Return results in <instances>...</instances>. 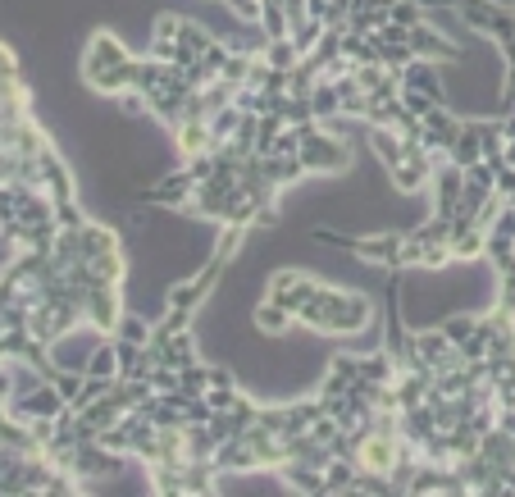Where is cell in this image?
<instances>
[{
	"mask_svg": "<svg viewBox=\"0 0 515 497\" xmlns=\"http://www.w3.org/2000/svg\"><path fill=\"white\" fill-rule=\"evenodd\" d=\"M301 165L315 178H333L351 169V142L342 133H333L329 124H310L301 133Z\"/></svg>",
	"mask_w": 515,
	"mask_h": 497,
	"instance_id": "obj_1",
	"label": "cell"
},
{
	"mask_svg": "<svg viewBox=\"0 0 515 497\" xmlns=\"http://www.w3.org/2000/svg\"><path fill=\"white\" fill-rule=\"evenodd\" d=\"M133 60V51H128V42L119 37L114 28H96L92 37H87V51L78 55V78L83 83H92V78H101L105 69H114V64Z\"/></svg>",
	"mask_w": 515,
	"mask_h": 497,
	"instance_id": "obj_2",
	"label": "cell"
},
{
	"mask_svg": "<svg viewBox=\"0 0 515 497\" xmlns=\"http://www.w3.org/2000/svg\"><path fill=\"white\" fill-rule=\"evenodd\" d=\"M83 315L101 338H110L119 315H124V283H92V288H87V301H83Z\"/></svg>",
	"mask_w": 515,
	"mask_h": 497,
	"instance_id": "obj_3",
	"label": "cell"
},
{
	"mask_svg": "<svg viewBox=\"0 0 515 497\" xmlns=\"http://www.w3.org/2000/svg\"><path fill=\"white\" fill-rule=\"evenodd\" d=\"M411 51L420 55V60H433V64H461L465 55H470V46L452 42L443 28H433V23L424 19V23H415L411 28Z\"/></svg>",
	"mask_w": 515,
	"mask_h": 497,
	"instance_id": "obj_4",
	"label": "cell"
},
{
	"mask_svg": "<svg viewBox=\"0 0 515 497\" xmlns=\"http://www.w3.org/2000/svg\"><path fill=\"white\" fill-rule=\"evenodd\" d=\"M397 452H402V438L397 434H365L356 443V466L374 470V475H388L397 466Z\"/></svg>",
	"mask_w": 515,
	"mask_h": 497,
	"instance_id": "obj_5",
	"label": "cell"
},
{
	"mask_svg": "<svg viewBox=\"0 0 515 497\" xmlns=\"http://www.w3.org/2000/svg\"><path fill=\"white\" fill-rule=\"evenodd\" d=\"M415 347H420V361L429 365L433 374L447 370V365H461V361H456V342L447 338L438 324H424V329H415Z\"/></svg>",
	"mask_w": 515,
	"mask_h": 497,
	"instance_id": "obj_6",
	"label": "cell"
},
{
	"mask_svg": "<svg viewBox=\"0 0 515 497\" xmlns=\"http://www.w3.org/2000/svg\"><path fill=\"white\" fill-rule=\"evenodd\" d=\"M292 324H297V315L283 311L279 301L260 297L256 306H251V329H256L260 338H283V333H292Z\"/></svg>",
	"mask_w": 515,
	"mask_h": 497,
	"instance_id": "obj_7",
	"label": "cell"
},
{
	"mask_svg": "<svg viewBox=\"0 0 515 497\" xmlns=\"http://www.w3.org/2000/svg\"><path fill=\"white\" fill-rule=\"evenodd\" d=\"M274 475L292 488V493H306V497H324V470L310 466V461H283Z\"/></svg>",
	"mask_w": 515,
	"mask_h": 497,
	"instance_id": "obj_8",
	"label": "cell"
},
{
	"mask_svg": "<svg viewBox=\"0 0 515 497\" xmlns=\"http://www.w3.org/2000/svg\"><path fill=\"white\" fill-rule=\"evenodd\" d=\"M169 137H174V151H178L183 160H187V156H201V151H210V146H215V137H210V124H206V119H183V124H178Z\"/></svg>",
	"mask_w": 515,
	"mask_h": 497,
	"instance_id": "obj_9",
	"label": "cell"
},
{
	"mask_svg": "<svg viewBox=\"0 0 515 497\" xmlns=\"http://www.w3.org/2000/svg\"><path fill=\"white\" fill-rule=\"evenodd\" d=\"M365 146H370V151H374V160H379L383 169L402 165V133H397V128L365 124Z\"/></svg>",
	"mask_w": 515,
	"mask_h": 497,
	"instance_id": "obj_10",
	"label": "cell"
},
{
	"mask_svg": "<svg viewBox=\"0 0 515 497\" xmlns=\"http://www.w3.org/2000/svg\"><path fill=\"white\" fill-rule=\"evenodd\" d=\"M356 374H361V379H370V384H392V379H397V361H392L388 347L356 352Z\"/></svg>",
	"mask_w": 515,
	"mask_h": 497,
	"instance_id": "obj_11",
	"label": "cell"
},
{
	"mask_svg": "<svg viewBox=\"0 0 515 497\" xmlns=\"http://www.w3.org/2000/svg\"><path fill=\"white\" fill-rule=\"evenodd\" d=\"M356 456H329L324 466V497H347L351 484H356Z\"/></svg>",
	"mask_w": 515,
	"mask_h": 497,
	"instance_id": "obj_12",
	"label": "cell"
},
{
	"mask_svg": "<svg viewBox=\"0 0 515 497\" xmlns=\"http://www.w3.org/2000/svg\"><path fill=\"white\" fill-rule=\"evenodd\" d=\"M192 361H201V342H196V333L192 329L169 333V338H165V361H160V365L183 370V365H192Z\"/></svg>",
	"mask_w": 515,
	"mask_h": 497,
	"instance_id": "obj_13",
	"label": "cell"
},
{
	"mask_svg": "<svg viewBox=\"0 0 515 497\" xmlns=\"http://www.w3.org/2000/svg\"><path fill=\"white\" fill-rule=\"evenodd\" d=\"M146 470V488L160 497H183V466H142Z\"/></svg>",
	"mask_w": 515,
	"mask_h": 497,
	"instance_id": "obj_14",
	"label": "cell"
},
{
	"mask_svg": "<svg viewBox=\"0 0 515 497\" xmlns=\"http://www.w3.org/2000/svg\"><path fill=\"white\" fill-rule=\"evenodd\" d=\"M310 110H315V119H320V124H333V119H342L338 87L324 83V78H315V87H310Z\"/></svg>",
	"mask_w": 515,
	"mask_h": 497,
	"instance_id": "obj_15",
	"label": "cell"
},
{
	"mask_svg": "<svg viewBox=\"0 0 515 497\" xmlns=\"http://www.w3.org/2000/svg\"><path fill=\"white\" fill-rule=\"evenodd\" d=\"M83 374H96V379H119V356H114V338H101L87 356Z\"/></svg>",
	"mask_w": 515,
	"mask_h": 497,
	"instance_id": "obj_16",
	"label": "cell"
},
{
	"mask_svg": "<svg viewBox=\"0 0 515 497\" xmlns=\"http://www.w3.org/2000/svg\"><path fill=\"white\" fill-rule=\"evenodd\" d=\"M484 260L493 265L497 274H502V270H515V238H506V233H493V228H488V238H484Z\"/></svg>",
	"mask_w": 515,
	"mask_h": 497,
	"instance_id": "obj_17",
	"label": "cell"
},
{
	"mask_svg": "<svg viewBox=\"0 0 515 497\" xmlns=\"http://www.w3.org/2000/svg\"><path fill=\"white\" fill-rule=\"evenodd\" d=\"M447 160H452V165H474V160H484V156H479V133H474V124H470V119H465V124H461V133H456V142L452 146H447Z\"/></svg>",
	"mask_w": 515,
	"mask_h": 497,
	"instance_id": "obj_18",
	"label": "cell"
},
{
	"mask_svg": "<svg viewBox=\"0 0 515 497\" xmlns=\"http://www.w3.org/2000/svg\"><path fill=\"white\" fill-rule=\"evenodd\" d=\"M288 37H292V46H297V55L306 60V55L320 46V37H324V19H310V14H306L301 23H292Z\"/></svg>",
	"mask_w": 515,
	"mask_h": 497,
	"instance_id": "obj_19",
	"label": "cell"
},
{
	"mask_svg": "<svg viewBox=\"0 0 515 497\" xmlns=\"http://www.w3.org/2000/svg\"><path fill=\"white\" fill-rule=\"evenodd\" d=\"M256 28H260V37H265V42H283V37H288V14L279 10V5H260V19H256Z\"/></svg>",
	"mask_w": 515,
	"mask_h": 497,
	"instance_id": "obj_20",
	"label": "cell"
},
{
	"mask_svg": "<svg viewBox=\"0 0 515 497\" xmlns=\"http://www.w3.org/2000/svg\"><path fill=\"white\" fill-rule=\"evenodd\" d=\"M210 137H215V142H228V137L237 133V124H242V110H237V105H219V110H210Z\"/></svg>",
	"mask_w": 515,
	"mask_h": 497,
	"instance_id": "obj_21",
	"label": "cell"
},
{
	"mask_svg": "<svg viewBox=\"0 0 515 497\" xmlns=\"http://www.w3.org/2000/svg\"><path fill=\"white\" fill-rule=\"evenodd\" d=\"M260 60H265L269 69H292V64H301V55H297V46H292V37H283V42L260 46Z\"/></svg>",
	"mask_w": 515,
	"mask_h": 497,
	"instance_id": "obj_22",
	"label": "cell"
},
{
	"mask_svg": "<svg viewBox=\"0 0 515 497\" xmlns=\"http://www.w3.org/2000/svg\"><path fill=\"white\" fill-rule=\"evenodd\" d=\"M206 361H192V365H183L178 370V393H187V397H206Z\"/></svg>",
	"mask_w": 515,
	"mask_h": 497,
	"instance_id": "obj_23",
	"label": "cell"
},
{
	"mask_svg": "<svg viewBox=\"0 0 515 497\" xmlns=\"http://www.w3.org/2000/svg\"><path fill=\"white\" fill-rule=\"evenodd\" d=\"M429 19V10H424L420 0H392L388 5V23H402V28H415V23Z\"/></svg>",
	"mask_w": 515,
	"mask_h": 497,
	"instance_id": "obj_24",
	"label": "cell"
},
{
	"mask_svg": "<svg viewBox=\"0 0 515 497\" xmlns=\"http://www.w3.org/2000/svg\"><path fill=\"white\" fill-rule=\"evenodd\" d=\"M474 324H479V315H470V311H456V315H443V320H438V329H443L447 338H452L456 347H461V342L474 333Z\"/></svg>",
	"mask_w": 515,
	"mask_h": 497,
	"instance_id": "obj_25",
	"label": "cell"
},
{
	"mask_svg": "<svg viewBox=\"0 0 515 497\" xmlns=\"http://www.w3.org/2000/svg\"><path fill=\"white\" fill-rule=\"evenodd\" d=\"M87 219H92V215L83 210V201H78V197L55 201V224H60V228H83Z\"/></svg>",
	"mask_w": 515,
	"mask_h": 497,
	"instance_id": "obj_26",
	"label": "cell"
},
{
	"mask_svg": "<svg viewBox=\"0 0 515 497\" xmlns=\"http://www.w3.org/2000/svg\"><path fill=\"white\" fill-rule=\"evenodd\" d=\"M146 384H151L155 397L178 393V370H174V365H151V370H146Z\"/></svg>",
	"mask_w": 515,
	"mask_h": 497,
	"instance_id": "obj_27",
	"label": "cell"
},
{
	"mask_svg": "<svg viewBox=\"0 0 515 497\" xmlns=\"http://www.w3.org/2000/svg\"><path fill=\"white\" fill-rule=\"evenodd\" d=\"M279 133H283V114H274V110L260 114V124H256V151H260V156L274 146V137H279Z\"/></svg>",
	"mask_w": 515,
	"mask_h": 497,
	"instance_id": "obj_28",
	"label": "cell"
},
{
	"mask_svg": "<svg viewBox=\"0 0 515 497\" xmlns=\"http://www.w3.org/2000/svg\"><path fill=\"white\" fill-rule=\"evenodd\" d=\"M497 311L515 315V270H502L497 274V301H493Z\"/></svg>",
	"mask_w": 515,
	"mask_h": 497,
	"instance_id": "obj_29",
	"label": "cell"
},
{
	"mask_svg": "<svg viewBox=\"0 0 515 497\" xmlns=\"http://www.w3.org/2000/svg\"><path fill=\"white\" fill-rule=\"evenodd\" d=\"M183 169H187V174H192V183L201 187L210 174H215V151H201V156H187V160H183Z\"/></svg>",
	"mask_w": 515,
	"mask_h": 497,
	"instance_id": "obj_30",
	"label": "cell"
},
{
	"mask_svg": "<svg viewBox=\"0 0 515 497\" xmlns=\"http://www.w3.org/2000/svg\"><path fill=\"white\" fill-rule=\"evenodd\" d=\"M178 23H183V14H155L151 19V42H174Z\"/></svg>",
	"mask_w": 515,
	"mask_h": 497,
	"instance_id": "obj_31",
	"label": "cell"
},
{
	"mask_svg": "<svg viewBox=\"0 0 515 497\" xmlns=\"http://www.w3.org/2000/svg\"><path fill=\"white\" fill-rule=\"evenodd\" d=\"M224 5H228V14H233L237 23H247V28H256L260 5H265V0H224Z\"/></svg>",
	"mask_w": 515,
	"mask_h": 497,
	"instance_id": "obj_32",
	"label": "cell"
},
{
	"mask_svg": "<svg viewBox=\"0 0 515 497\" xmlns=\"http://www.w3.org/2000/svg\"><path fill=\"white\" fill-rule=\"evenodd\" d=\"M274 156H301V128H288L283 124V133L274 137V146H269Z\"/></svg>",
	"mask_w": 515,
	"mask_h": 497,
	"instance_id": "obj_33",
	"label": "cell"
},
{
	"mask_svg": "<svg viewBox=\"0 0 515 497\" xmlns=\"http://www.w3.org/2000/svg\"><path fill=\"white\" fill-rule=\"evenodd\" d=\"M269 5H279L283 14H288V23H301L306 19V0H269ZM292 32V28H288Z\"/></svg>",
	"mask_w": 515,
	"mask_h": 497,
	"instance_id": "obj_34",
	"label": "cell"
},
{
	"mask_svg": "<svg viewBox=\"0 0 515 497\" xmlns=\"http://www.w3.org/2000/svg\"><path fill=\"white\" fill-rule=\"evenodd\" d=\"M5 73H23L19 69V55L10 51V42H0V78H5Z\"/></svg>",
	"mask_w": 515,
	"mask_h": 497,
	"instance_id": "obj_35",
	"label": "cell"
},
{
	"mask_svg": "<svg viewBox=\"0 0 515 497\" xmlns=\"http://www.w3.org/2000/svg\"><path fill=\"white\" fill-rule=\"evenodd\" d=\"M502 133H506V142H515V110L502 114Z\"/></svg>",
	"mask_w": 515,
	"mask_h": 497,
	"instance_id": "obj_36",
	"label": "cell"
},
{
	"mask_svg": "<svg viewBox=\"0 0 515 497\" xmlns=\"http://www.w3.org/2000/svg\"><path fill=\"white\" fill-rule=\"evenodd\" d=\"M511 14H515V5H511Z\"/></svg>",
	"mask_w": 515,
	"mask_h": 497,
	"instance_id": "obj_37",
	"label": "cell"
}]
</instances>
